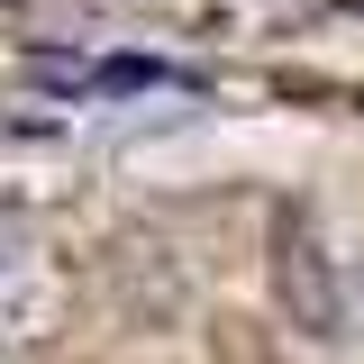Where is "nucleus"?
I'll list each match as a JSON object with an SVG mask.
<instances>
[{"label":"nucleus","mask_w":364,"mask_h":364,"mask_svg":"<svg viewBox=\"0 0 364 364\" xmlns=\"http://www.w3.org/2000/svg\"><path fill=\"white\" fill-rule=\"evenodd\" d=\"M64 318H73V273L46 246L0 255V346H55Z\"/></svg>","instance_id":"f03ea898"},{"label":"nucleus","mask_w":364,"mask_h":364,"mask_svg":"<svg viewBox=\"0 0 364 364\" xmlns=\"http://www.w3.org/2000/svg\"><path fill=\"white\" fill-rule=\"evenodd\" d=\"M346 328H355V337H364V264L346 273Z\"/></svg>","instance_id":"7ed1b4c3"},{"label":"nucleus","mask_w":364,"mask_h":364,"mask_svg":"<svg viewBox=\"0 0 364 364\" xmlns=\"http://www.w3.org/2000/svg\"><path fill=\"white\" fill-rule=\"evenodd\" d=\"M273 301L301 337H346V273L328 264V246L301 210L273 219Z\"/></svg>","instance_id":"f257e3e1"}]
</instances>
